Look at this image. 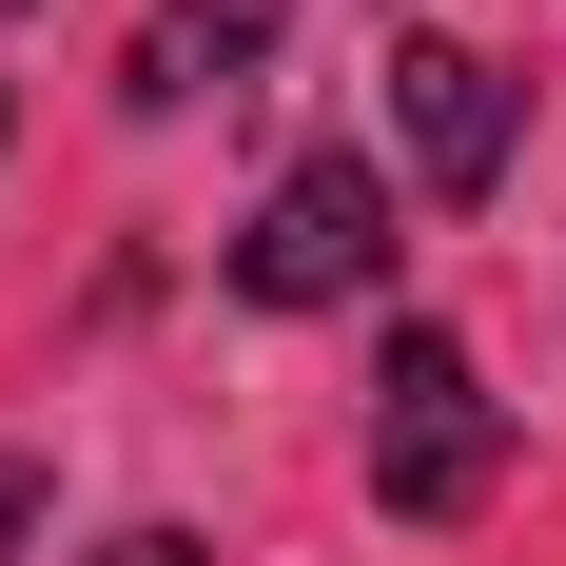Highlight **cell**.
<instances>
[{
	"instance_id": "1",
	"label": "cell",
	"mask_w": 566,
	"mask_h": 566,
	"mask_svg": "<svg viewBox=\"0 0 566 566\" xmlns=\"http://www.w3.org/2000/svg\"><path fill=\"white\" fill-rule=\"evenodd\" d=\"M489 469H509V430H489L469 333H391V352H371V509H391V527H469Z\"/></svg>"
},
{
	"instance_id": "2",
	"label": "cell",
	"mask_w": 566,
	"mask_h": 566,
	"mask_svg": "<svg viewBox=\"0 0 566 566\" xmlns=\"http://www.w3.org/2000/svg\"><path fill=\"white\" fill-rule=\"evenodd\" d=\"M391 274V176L371 157H293L274 196H254V234H234V293L254 313H333V293Z\"/></svg>"
},
{
	"instance_id": "6",
	"label": "cell",
	"mask_w": 566,
	"mask_h": 566,
	"mask_svg": "<svg viewBox=\"0 0 566 566\" xmlns=\"http://www.w3.org/2000/svg\"><path fill=\"white\" fill-rule=\"evenodd\" d=\"M20 527H40V489H20V469H0V566H20Z\"/></svg>"
},
{
	"instance_id": "5",
	"label": "cell",
	"mask_w": 566,
	"mask_h": 566,
	"mask_svg": "<svg viewBox=\"0 0 566 566\" xmlns=\"http://www.w3.org/2000/svg\"><path fill=\"white\" fill-rule=\"evenodd\" d=\"M98 566H196V527H117V547Z\"/></svg>"
},
{
	"instance_id": "7",
	"label": "cell",
	"mask_w": 566,
	"mask_h": 566,
	"mask_svg": "<svg viewBox=\"0 0 566 566\" xmlns=\"http://www.w3.org/2000/svg\"><path fill=\"white\" fill-rule=\"evenodd\" d=\"M0 20H40V0H0Z\"/></svg>"
},
{
	"instance_id": "4",
	"label": "cell",
	"mask_w": 566,
	"mask_h": 566,
	"mask_svg": "<svg viewBox=\"0 0 566 566\" xmlns=\"http://www.w3.org/2000/svg\"><path fill=\"white\" fill-rule=\"evenodd\" d=\"M274 20H293V0H157V20H137V78H117V98H137V117H176V98H234V78L274 59Z\"/></svg>"
},
{
	"instance_id": "3",
	"label": "cell",
	"mask_w": 566,
	"mask_h": 566,
	"mask_svg": "<svg viewBox=\"0 0 566 566\" xmlns=\"http://www.w3.org/2000/svg\"><path fill=\"white\" fill-rule=\"evenodd\" d=\"M391 117H410V176H430V196H489V176H509V59L391 40Z\"/></svg>"
}]
</instances>
